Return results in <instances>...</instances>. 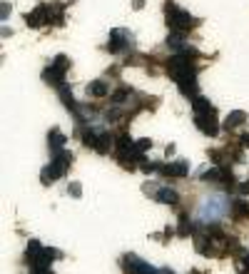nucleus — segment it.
Listing matches in <instances>:
<instances>
[{"label":"nucleus","mask_w":249,"mask_h":274,"mask_svg":"<svg viewBox=\"0 0 249 274\" xmlns=\"http://www.w3.org/2000/svg\"><path fill=\"white\" fill-rule=\"evenodd\" d=\"M194 125H197L199 132H205V135H210V137H214L217 132H219V125H217V120H214V112L194 115Z\"/></svg>","instance_id":"nucleus-6"},{"label":"nucleus","mask_w":249,"mask_h":274,"mask_svg":"<svg viewBox=\"0 0 249 274\" xmlns=\"http://www.w3.org/2000/svg\"><path fill=\"white\" fill-rule=\"evenodd\" d=\"M244 120H247V115H244L242 110H237V112H230V115H227V122H224V127H227V130H232V127H239V125H242Z\"/></svg>","instance_id":"nucleus-18"},{"label":"nucleus","mask_w":249,"mask_h":274,"mask_svg":"<svg viewBox=\"0 0 249 274\" xmlns=\"http://www.w3.org/2000/svg\"><path fill=\"white\" fill-rule=\"evenodd\" d=\"M167 48H172V50H185L187 45H185V33L182 30H172L170 35H167Z\"/></svg>","instance_id":"nucleus-11"},{"label":"nucleus","mask_w":249,"mask_h":274,"mask_svg":"<svg viewBox=\"0 0 249 274\" xmlns=\"http://www.w3.org/2000/svg\"><path fill=\"white\" fill-rule=\"evenodd\" d=\"M192 107H194V115H207V112H214V110H212V105H210V100L199 98V95L192 100Z\"/></svg>","instance_id":"nucleus-15"},{"label":"nucleus","mask_w":249,"mask_h":274,"mask_svg":"<svg viewBox=\"0 0 249 274\" xmlns=\"http://www.w3.org/2000/svg\"><path fill=\"white\" fill-rule=\"evenodd\" d=\"M227 212H230V202H227V197H222V195L207 197V199L199 204V219H202V222H217V219H222Z\"/></svg>","instance_id":"nucleus-1"},{"label":"nucleus","mask_w":249,"mask_h":274,"mask_svg":"<svg viewBox=\"0 0 249 274\" xmlns=\"http://www.w3.org/2000/svg\"><path fill=\"white\" fill-rule=\"evenodd\" d=\"M224 170H227V167H222V165H219V167L205 170L199 177H202V182H222V179H224Z\"/></svg>","instance_id":"nucleus-13"},{"label":"nucleus","mask_w":249,"mask_h":274,"mask_svg":"<svg viewBox=\"0 0 249 274\" xmlns=\"http://www.w3.org/2000/svg\"><path fill=\"white\" fill-rule=\"evenodd\" d=\"M8 13H10V5H8V3H3V13H0L3 20H8Z\"/></svg>","instance_id":"nucleus-25"},{"label":"nucleus","mask_w":249,"mask_h":274,"mask_svg":"<svg viewBox=\"0 0 249 274\" xmlns=\"http://www.w3.org/2000/svg\"><path fill=\"white\" fill-rule=\"evenodd\" d=\"M127 98H130V90H127V87H122V90H117L115 95H112V102H115V105H122Z\"/></svg>","instance_id":"nucleus-21"},{"label":"nucleus","mask_w":249,"mask_h":274,"mask_svg":"<svg viewBox=\"0 0 249 274\" xmlns=\"http://www.w3.org/2000/svg\"><path fill=\"white\" fill-rule=\"evenodd\" d=\"M70 67V60L65 58V55H58V58L50 62V67H45V73H42V80H48L50 85H60V82H65V70Z\"/></svg>","instance_id":"nucleus-3"},{"label":"nucleus","mask_w":249,"mask_h":274,"mask_svg":"<svg viewBox=\"0 0 249 274\" xmlns=\"http://www.w3.org/2000/svg\"><path fill=\"white\" fill-rule=\"evenodd\" d=\"M60 98H62V102H65V107H67V110H73V112H77V102H75V98H73V93H70L67 87H60Z\"/></svg>","instance_id":"nucleus-20"},{"label":"nucleus","mask_w":249,"mask_h":274,"mask_svg":"<svg viewBox=\"0 0 249 274\" xmlns=\"http://www.w3.org/2000/svg\"><path fill=\"white\" fill-rule=\"evenodd\" d=\"M65 142H67V137L62 135L60 130H53V132L48 135V145H50V150H53V152H60V150L65 147Z\"/></svg>","instance_id":"nucleus-12"},{"label":"nucleus","mask_w":249,"mask_h":274,"mask_svg":"<svg viewBox=\"0 0 249 274\" xmlns=\"http://www.w3.org/2000/svg\"><path fill=\"white\" fill-rule=\"evenodd\" d=\"M242 262H244V267L249 269V252H242Z\"/></svg>","instance_id":"nucleus-27"},{"label":"nucleus","mask_w":249,"mask_h":274,"mask_svg":"<svg viewBox=\"0 0 249 274\" xmlns=\"http://www.w3.org/2000/svg\"><path fill=\"white\" fill-rule=\"evenodd\" d=\"M192 232H194V227H192L190 215H179V227H177V235H179V237H190Z\"/></svg>","instance_id":"nucleus-17"},{"label":"nucleus","mask_w":249,"mask_h":274,"mask_svg":"<svg viewBox=\"0 0 249 274\" xmlns=\"http://www.w3.org/2000/svg\"><path fill=\"white\" fill-rule=\"evenodd\" d=\"M142 5H145V0H134V10H140Z\"/></svg>","instance_id":"nucleus-28"},{"label":"nucleus","mask_w":249,"mask_h":274,"mask_svg":"<svg viewBox=\"0 0 249 274\" xmlns=\"http://www.w3.org/2000/svg\"><path fill=\"white\" fill-rule=\"evenodd\" d=\"M230 215H232V219H237V222L249 219V202H244V199H234V202L230 204Z\"/></svg>","instance_id":"nucleus-8"},{"label":"nucleus","mask_w":249,"mask_h":274,"mask_svg":"<svg viewBox=\"0 0 249 274\" xmlns=\"http://www.w3.org/2000/svg\"><path fill=\"white\" fill-rule=\"evenodd\" d=\"M242 274H247V272H242Z\"/></svg>","instance_id":"nucleus-30"},{"label":"nucleus","mask_w":249,"mask_h":274,"mask_svg":"<svg viewBox=\"0 0 249 274\" xmlns=\"http://www.w3.org/2000/svg\"><path fill=\"white\" fill-rule=\"evenodd\" d=\"M87 95H93V98H105V95H107V85H105L102 80L90 82V85H87Z\"/></svg>","instance_id":"nucleus-16"},{"label":"nucleus","mask_w":249,"mask_h":274,"mask_svg":"<svg viewBox=\"0 0 249 274\" xmlns=\"http://www.w3.org/2000/svg\"><path fill=\"white\" fill-rule=\"evenodd\" d=\"M239 142H242V147H249V132H247V135H242V140H239Z\"/></svg>","instance_id":"nucleus-26"},{"label":"nucleus","mask_w":249,"mask_h":274,"mask_svg":"<svg viewBox=\"0 0 249 274\" xmlns=\"http://www.w3.org/2000/svg\"><path fill=\"white\" fill-rule=\"evenodd\" d=\"M167 25L172 28V30H190L197 25V20L192 18L187 10H179V8H174V5H167Z\"/></svg>","instance_id":"nucleus-2"},{"label":"nucleus","mask_w":249,"mask_h":274,"mask_svg":"<svg viewBox=\"0 0 249 274\" xmlns=\"http://www.w3.org/2000/svg\"><path fill=\"white\" fill-rule=\"evenodd\" d=\"M160 172L167 177H187L190 175V162L185 159H177V162H170V165H162Z\"/></svg>","instance_id":"nucleus-7"},{"label":"nucleus","mask_w":249,"mask_h":274,"mask_svg":"<svg viewBox=\"0 0 249 274\" xmlns=\"http://www.w3.org/2000/svg\"><path fill=\"white\" fill-rule=\"evenodd\" d=\"M154 199L162 202V204H177V202H179V195L174 192L172 187H160V190L154 192Z\"/></svg>","instance_id":"nucleus-9"},{"label":"nucleus","mask_w":249,"mask_h":274,"mask_svg":"<svg viewBox=\"0 0 249 274\" xmlns=\"http://www.w3.org/2000/svg\"><path fill=\"white\" fill-rule=\"evenodd\" d=\"M62 175H65V172L60 170L58 165H55V162H50V165H48V167L42 170L40 179H42V185H50V182H55V179H58V177H62Z\"/></svg>","instance_id":"nucleus-10"},{"label":"nucleus","mask_w":249,"mask_h":274,"mask_svg":"<svg viewBox=\"0 0 249 274\" xmlns=\"http://www.w3.org/2000/svg\"><path fill=\"white\" fill-rule=\"evenodd\" d=\"M67 192L73 197H80L82 195V187H80V182H70V187H67Z\"/></svg>","instance_id":"nucleus-23"},{"label":"nucleus","mask_w":249,"mask_h":274,"mask_svg":"<svg viewBox=\"0 0 249 274\" xmlns=\"http://www.w3.org/2000/svg\"><path fill=\"white\" fill-rule=\"evenodd\" d=\"M82 145L85 147H97V135L95 132H82Z\"/></svg>","instance_id":"nucleus-22"},{"label":"nucleus","mask_w":249,"mask_h":274,"mask_svg":"<svg viewBox=\"0 0 249 274\" xmlns=\"http://www.w3.org/2000/svg\"><path fill=\"white\" fill-rule=\"evenodd\" d=\"M122 269L127 274H160L150 262H145V259H140V257H134V255L122 257Z\"/></svg>","instance_id":"nucleus-4"},{"label":"nucleus","mask_w":249,"mask_h":274,"mask_svg":"<svg viewBox=\"0 0 249 274\" xmlns=\"http://www.w3.org/2000/svg\"><path fill=\"white\" fill-rule=\"evenodd\" d=\"M127 48H132V35L127 33V30H112L110 33V42H107V50L110 53H120V50H127Z\"/></svg>","instance_id":"nucleus-5"},{"label":"nucleus","mask_w":249,"mask_h":274,"mask_svg":"<svg viewBox=\"0 0 249 274\" xmlns=\"http://www.w3.org/2000/svg\"><path fill=\"white\" fill-rule=\"evenodd\" d=\"M53 162L58 165L62 172H67V167H70V162H73V152H67V150H60V152H55Z\"/></svg>","instance_id":"nucleus-14"},{"label":"nucleus","mask_w":249,"mask_h":274,"mask_svg":"<svg viewBox=\"0 0 249 274\" xmlns=\"http://www.w3.org/2000/svg\"><path fill=\"white\" fill-rule=\"evenodd\" d=\"M160 274H172V272H170V269H162V272H160Z\"/></svg>","instance_id":"nucleus-29"},{"label":"nucleus","mask_w":249,"mask_h":274,"mask_svg":"<svg viewBox=\"0 0 249 274\" xmlns=\"http://www.w3.org/2000/svg\"><path fill=\"white\" fill-rule=\"evenodd\" d=\"M110 147H112V137L107 135V132H100V135H97V152H102V155H105V152H110Z\"/></svg>","instance_id":"nucleus-19"},{"label":"nucleus","mask_w":249,"mask_h":274,"mask_svg":"<svg viewBox=\"0 0 249 274\" xmlns=\"http://www.w3.org/2000/svg\"><path fill=\"white\" fill-rule=\"evenodd\" d=\"M239 192H242V195H249V179H247V182H242V185H239Z\"/></svg>","instance_id":"nucleus-24"}]
</instances>
